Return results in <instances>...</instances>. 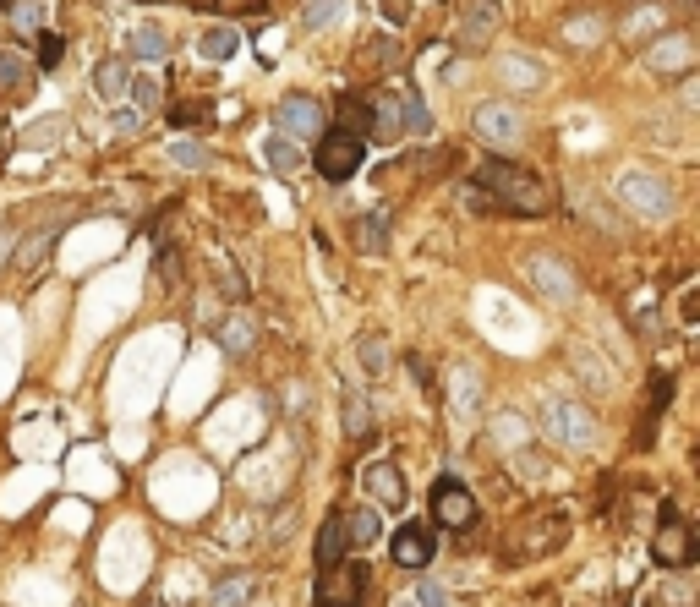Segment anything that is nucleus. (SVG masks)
Here are the masks:
<instances>
[{
    "instance_id": "f257e3e1",
    "label": "nucleus",
    "mask_w": 700,
    "mask_h": 607,
    "mask_svg": "<svg viewBox=\"0 0 700 607\" xmlns=\"http://www.w3.org/2000/svg\"><path fill=\"white\" fill-rule=\"evenodd\" d=\"M476 186H482V192L504 208V214L542 219L547 208H553V192H547L542 175L515 165V159H504V154H493V159H482V165H476Z\"/></svg>"
},
{
    "instance_id": "f03ea898",
    "label": "nucleus",
    "mask_w": 700,
    "mask_h": 607,
    "mask_svg": "<svg viewBox=\"0 0 700 607\" xmlns=\"http://www.w3.org/2000/svg\"><path fill=\"white\" fill-rule=\"evenodd\" d=\"M312 165H318L323 181H350L361 165H367V137L361 132H345V126H334V132H318V154H312Z\"/></svg>"
},
{
    "instance_id": "7ed1b4c3",
    "label": "nucleus",
    "mask_w": 700,
    "mask_h": 607,
    "mask_svg": "<svg viewBox=\"0 0 700 607\" xmlns=\"http://www.w3.org/2000/svg\"><path fill=\"white\" fill-rule=\"evenodd\" d=\"M542 427H547V438L564 443V449H586V443L597 438V416H591L580 400H547Z\"/></svg>"
},
{
    "instance_id": "20e7f679",
    "label": "nucleus",
    "mask_w": 700,
    "mask_h": 607,
    "mask_svg": "<svg viewBox=\"0 0 700 607\" xmlns=\"http://www.w3.org/2000/svg\"><path fill=\"white\" fill-rule=\"evenodd\" d=\"M471 126H476V137H482L487 148H515L520 137H525V115L515 110V104H504V99H493V104H476V115H471Z\"/></svg>"
},
{
    "instance_id": "39448f33",
    "label": "nucleus",
    "mask_w": 700,
    "mask_h": 607,
    "mask_svg": "<svg viewBox=\"0 0 700 607\" xmlns=\"http://www.w3.org/2000/svg\"><path fill=\"white\" fill-rule=\"evenodd\" d=\"M618 203H629L640 219H668V208H673V192L657 181V175H646V170H629L624 181H618Z\"/></svg>"
},
{
    "instance_id": "423d86ee",
    "label": "nucleus",
    "mask_w": 700,
    "mask_h": 607,
    "mask_svg": "<svg viewBox=\"0 0 700 607\" xmlns=\"http://www.w3.org/2000/svg\"><path fill=\"white\" fill-rule=\"evenodd\" d=\"M361 597H367V569H361V564L340 558V564L323 569V580H318V607H356Z\"/></svg>"
},
{
    "instance_id": "0eeeda50",
    "label": "nucleus",
    "mask_w": 700,
    "mask_h": 607,
    "mask_svg": "<svg viewBox=\"0 0 700 607\" xmlns=\"http://www.w3.org/2000/svg\"><path fill=\"white\" fill-rule=\"evenodd\" d=\"M274 132L290 137V143H307V137H318V132H323V104L307 99V93H290V99H279Z\"/></svg>"
},
{
    "instance_id": "6e6552de",
    "label": "nucleus",
    "mask_w": 700,
    "mask_h": 607,
    "mask_svg": "<svg viewBox=\"0 0 700 607\" xmlns=\"http://www.w3.org/2000/svg\"><path fill=\"white\" fill-rule=\"evenodd\" d=\"M433 520L449 525V531H465V525H476V498L465 493L454 476H438V487H433Z\"/></svg>"
},
{
    "instance_id": "1a4fd4ad",
    "label": "nucleus",
    "mask_w": 700,
    "mask_h": 607,
    "mask_svg": "<svg viewBox=\"0 0 700 607\" xmlns=\"http://www.w3.org/2000/svg\"><path fill=\"white\" fill-rule=\"evenodd\" d=\"M394 564L400 569H427L433 564V525H422V520L394 525Z\"/></svg>"
},
{
    "instance_id": "9d476101",
    "label": "nucleus",
    "mask_w": 700,
    "mask_h": 607,
    "mask_svg": "<svg viewBox=\"0 0 700 607\" xmlns=\"http://www.w3.org/2000/svg\"><path fill=\"white\" fill-rule=\"evenodd\" d=\"M651 553H657V564H668V569H690V558H695L690 525H679V520L657 525V542H651Z\"/></svg>"
},
{
    "instance_id": "9b49d317",
    "label": "nucleus",
    "mask_w": 700,
    "mask_h": 607,
    "mask_svg": "<svg viewBox=\"0 0 700 607\" xmlns=\"http://www.w3.org/2000/svg\"><path fill=\"white\" fill-rule=\"evenodd\" d=\"M525 274H531V285L542 290L553 307H564V301L575 296V279H569V268L558 263V258H531V268H525Z\"/></svg>"
},
{
    "instance_id": "f8f14e48",
    "label": "nucleus",
    "mask_w": 700,
    "mask_h": 607,
    "mask_svg": "<svg viewBox=\"0 0 700 607\" xmlns=\"http://www.w3.org/2000/svg\"><path fill=\"white\" fill-rule=\"evenodd\" d=\"M367 493H372V504H383V509H400L405 504V476H400V465L394 460H378V465H367Z\"/></svg>"
},
{
    "instance_id": "ddd939ff",
    "label": "nucleus",
    "mask_w": 700,
    "mask_h": 607,
    "mask_svg": "<svg viewBox=\"0 0 700 607\" xmlns=\"http://www.w3.org/2000/svg\"><path fill=\"white\" fill-rule=\"evenodd\" d=\"M0 93L11 104H22L33 93V61H22L17 50H0Z\"/></svg>"
},
{
    "instance_id": "4468645a",
    "label": "nucleus",
    "mask_w": 700,
    "mask_h": 607,
    "mask_svg": "<svg viewBox=\"0 0 700 607\" xmlns=\"http://www.w3.org/2000/svg\"><path fill=\"white\" fill-rule=\"evenodd\" d=\"M126 83H132V61H121V55L93 66V93H99L104 104H121L126 99Z\"/></svg>"
},
{
    "instance_id": "2eb2a0df",
    "label": "nucleus",
    "mask_w": 700,
    "mask_h": 607,
    "mask_svg": "<svg viewBox=\"0 0 700 607\" xmlns=\"http://www.w3.org/2000/svg\"><path fill=\"white\" fill-rule=\"evenodd\" d=\"M126 44H132V61H165L170 55V33L159 28V22H137V28L126 33Z\"/></svg>"
},
{
    "instance_id": "dca6fc26",
    "label": "nucleus",
    "mask_w": 700,
    "mask_h": 607,
    "mask_svg": "<svg viewBox=\"0 0 700 607\" xmlns=\"http://www.w3.org/2000/svg\"><path fill=\"white\" fill-rule=\"evenodd\" d=\"M219 345H225L230 356H247V350L258 345V318H252V312H230V318L219 323Z\"/></svg>"
},
{
    "instance_id": "f3484780",
    "label": "nucleus",
    "mask_w": 700,
    "mask_h": 607,
    "mask_svg": "<svg viewBox=\"0 0 700 607\" xmlns=\"http://www.w3.org/2000/svg\"><path fill=\"white\" fill-rule=\"evenodd\" d=\"M340 531H345V542L350 547H372L383 536V525H378V515H372V509H340Z\"/></svg>"
},
{
    "instance_id": "a211bd4d",
    "label": "nucleus",
    "mask_w": 700,
    "mask_h": 607,
    "mask_svg": "<svg viewBox=\"0 0 700 607\" xmlns=\"http://www.w3.org/2000/svg\"><path fill=\"white\" fill-rule=\"evenodd\" d=\"M345 433H350V443H372V405L356 389L345 394Z\"/></svg>"
},
{
    "instance_id": "6ab92c4d",
    "label": "nucleus",
    "mask_w": 700,
    "mask_h": 607,
    "mask_svg": "<svg viewBox=\"0 0 700 607\" xmlns=\"http://www.w3.org/2000/svg\"><path fill=\"white\" fill-rule=\"evenodd\" d=\"M236 44H241V33L230 28V22H219V28H208L203 39H197V55H203V61H230Z\"/></svg>"
},
{
    "instance_id": "aec40b11",
    "label": "nucleus",
    "mask_w": 700,
    "mask_h": 607,
    "mask_svg": "<svg viewBox=\"0 0 700 607\" xmlns=\"http://www.w3.org/2000/svg\"><path fill=\"white\" fill-rule=\"evenodd\" d=\"M252 591H258V580H252V575H230V580H219V586H214L208 607H247Z\"/></svg>"
},
{
    "instance_id": "412c9836",
    "label": "nucleus",
    "mask_w": 700,
    "mask_h": 607,
    "mask_svg": "<svg viewBox=\"0 0 700 607\" xmlns=\"http://www.w3.org/2000/svg\"><path fill=\"white\" fill-rule=\"evenodd\" d=\"M340 558H345V531H340V515H329L323 520V536H318V569L340 564Z\"/></svg>"
},
{
    "instance_id": "4be33fe9",
    "label": "nucleus",
    "mask_w": 700,
    "mask_h": 607,
    "mask_svg": "<svg viewBox=\"0 0 700 607\" xmlns=\"http://www.w3.org/2000/svg\"><path fill=\"white\" fill-rule=\"evenodd\" d=\"M263 159H268V165H274V170H301V154H296V148H290V137H263Z\"/></svg>"
},
{
    "instance_id": "5701e85b",
    "label": "nucleus",
    "mask_w": 700,
    "mask_h": 607,
    "mask_svg": "<svg viewBox=\"0 0 700 607\" xmlns=\"http://www.w3.org/2000/svg\"><path fill=\"white\" fill-rule=\"evenodd\" d=\"M356 356H361V367H367L372 378H383V372H389V345H383V334H367V340L356 345Z\"/></svg>"
},
{
    "instance_id": "b1692460",
    "label": "nucleus",
    "mask_w": 700,
    "mask_h": 607,
    "mask_svg": "<svg viewBox=\"0 0 700 607\" xmlns=\"http://www.w3.org/2000/svg\"><path fill=\"white\" fill-rule=\"evenodd\" d=\"M400 110H405V132H427V126H433V121H427L422 93H416V88H405V83H400Z\"/></svg>"
},
{
    "instance_id": "393cba45",
    "label": "nucleus",
    "mask_w": 700,
    "mask_h": 607,
    "mask_svg": "<svg viewBox=\"0 0 700 607\" xmlns=\"http://www.w3.org/2000/svg\"><path fill=\"white\" fill-rule=\"evenodd\" d=\"M498 28V6H493V0H487V6H471V17H465V28H460V39L465 44H471L476 39V33H482V39H487V33H493Z\"/></svg>"
},
{
    "instance_id": "a878e982",
    "label": "nucleus",
    "mask_w": 700,
    "mask_h": 607,
    "mask_svg": "<svg viewBox=\"0 0 700 607\" xmlns=\"http://www.w3.org/2000/svg\"><path fill=\"white\" fill-rule=\"evenodd\" d=\"M61 55H66L61 33H39V39H33V66H44V72H50V66H61Z\"/></svg>"
},
{
    "instance_id": "bb28decb",
    "label": "nucleus",
    "mask_w": 700,
    "mask_h": 607,
    "mask_svg": "<svg viewBox=\"0 0 700 607\" xmlns=\"http://www.w3.org/2000/svg\"><path fill=\"white\" fill-rule=\"evenodd\" d=\"M170 154H175V165H181V170H208V165H214V154H208L203 143H175Z\"/></svg>"
},
{
    "instance_id": "cd10ccee",
    "label": "nucleus",
    "mask_w": 700,
    "mask_h": 607,
    "mask_svg": "<svg viewBox=\"0 0 700 607\" xmlns=\"http://www.w3.org/2000/svg\"><path fill=\"white\" fill-rule=\"evenodd\" d=\"M126 93H132V99H137V110H154V104H159V77H132V83H126Z\"/></svg>"
},
{
    "instance_id": "c85d7f7f",
    "label": "nucleus",
    "mask_w": 700,
    "mask_h": 607,
    "mask_svg": "<svg viewBox=\"0 0 700 607\" xmlns=\"http://www.w3.org/2000/svg\"><path fill=\"white\" fill-rule=\"evenodd\" d=\"M454 405H460V411L476 405V372L471 367H454Z\"/></svg>"
},
{
    "instance_id": "c756f323",
    "label": "nucleus",
    "mask_w": 700,
    "mask_h": 607,
    "mask_svg": "<svg viewBox=\"0 0 700 607\" xmlns=\"http://www.w3.org/2000/svg\"><path fill=\"white\" fill-rule=\"evenodd\" d=\"M493 433H498V443H504V449H520V443H525V422H520V416H498Z\"/></svg>"
},
{
    "instance_id": "7c9ffc66",
    "label": "nucleus",
    "mask_w": 700,
    "mask_h": 607,
    "mask_svg": "<svg viewBox=\"0 0 700 607\" xmlns=\"http://www.w3.org/2000/svg\"><path fill=\"white\" fill-rule=\"evenodd\" d=\"M340 6H345V0H312L307 28H323V22H334V17H340Z\"/></svg>"
},
{
    "instance_id": "2f4dec72",
    "label": "nucleus",
    "mask_w": 700,
    "mask_h": 607,
    "mask_svg": "<svg viewBox=\"0 0 700 607\" xmlns=\"http://www.w3.org/2000/svg\"><path fill=\"white\" fill-rule=\"evenodd\" d=\"M214 115V104H181V110H170L175 126H192V121H208Z\"/></svg>"
},
{
    "instance_id": "473e14b6",
    "label": "nucleus",
    "mask_w": 700,
    "mask_h": 607,
    "mask_svg": "<svg viewBox=\"0 0 700 607\" xmlns=\"http://www.w3.org/2000/svg\"><path fill=\"white\" fill-rule=\"evenodd\" d=\"M411 602H416V607H449V597H443V586H433V580H422Z\"/></svg>"
},
{
    "instance_id": "72a5a7b5",
    "label": "nucleus",
    "mask_w": 700,
    "mask_h": 607,
    "mask_svg": "<svg viewBox=\"0 0 700 607\" xmlns=\"http://www.w3.org/2000/svg\"><path fill=\"white\" fill-rule=\"evenodd\" d=\"M44 252H50V236H33L28 247L17 252V263H22V268H39V258H44Z\"/></svg>"
},
{
    "instance_id": "f704fd0d",
    "label": "nucleus",
    "mask_w": 700,
    "mask_h": 607,
    "mask_svg": "<svg viewBox=\"0 0 700 607\" xmlns=\"http://www.w3.org/2000/svg\"><path fill=\"white\" fill-rule=\"evenodd\" d=\"M175 279H181V258L170 247H159V285H175Z\"/></svg>"
},
{
    "instance_id": "c9c22d12",
    "label": "nucleus",
    "mask_w": 700,
    "mask_h": 607,
    "mask_svg": "<svg viewBox=\"0 0 700 607\" xmlns=\"http://www.w3.org/2000/svg\"><path fill=\"white\" fill-rule=\"evenodd\" d=\"M361 247H372V252L383 247V225H378V214H367V219H361Z\"/></svg>"
},
{
    "instance_id": "e433bc0d",
    "label": "nucleus",
    "mask_w": 700,
    "mask_h": 607,
    "mask_svg": "<svg viewBox=\"0 0 700 607\" xmlns=\"http://www.w3.org/2000/svg\"><path fill=\"white\" fill-rule=\"evenodd\" d=\"M55 132H61V121H39V126H33V137H28V148H50Z\"/></svg>"
},
{
    "instance_id": "4c0bfd02",
    "label": "nucleus",
    "mask_w": 700,
    "mask_h": 607,
    "mask_svg": "<svg viewBox=\"0 0 700 607\" xmlns=\"http://www.w3.org/2000/svg\"><path fill=\"white\" fill-rule=\"evenodd\" d=\"M17 28H39V0H17Z\"/></svg>"
},
{
    "instance_id": "58836bf2",
    "label": "nucleus",
    "mask_w": 700,
    "mask_h": 607,
    "mask_svg": "<svg viewBox=\"0 0 700 607\" xmlns=\"http://www.w3.org/2000/svg\"><path fill=\"white\" fill-rule=\"evenodd\" d=\"M137 126H143V110H115V132H137Z\"/></svg>"
},
{
    "instance_id": "ea45409f",
    "label": "nucleus",
    "mask_w": 700,
    "mask_h": 607,
    "mask_svg": "<svg viewBox=\"0 0 700 607\" xmlns=\"http://www.w3.org/2000/svg\"><path fill=\"white\" fill-rule=\"evenodd\" d=\"M668 394H673V378H668V372H662V378H651V400L668 405Z\"/></svg>"
},
{
    "instance_id": "a19ab883",
    "label": "nucleus",
    "mask_w": 700,
    "mask_h": 607,
    "mask_svg": "<svg viewBox=\"0 0 700 607\" xmlns=\"http://www.w3.org/2000/svg\"><path fill=\"white\" fill-rule=\"evenodd\" d=\"M383 17H389V22H405V17H411V6H405V0H383Z\"/></svg>"
},
{
    "instance_id": "79ce46f5",
    "label": "nucleus",
    "mask_w": 700,
    "mask_h": 607,
    "mask_svg": "<svg viewBox=\"0 0 700 607\" xmlns=\"http://www.w3.org/2000/svg\"><path fill=\"white\" fill-rule=\"evenodd\" d=\"M6 258H11V241H6V236H0V263H6Z\"/></svg>"
},
{
    "instance_id": "37998d69",
    "label": "nucleus",
    "mask_w": 700,
    "mask_h": 607,
    "mask_svg": "<svg viewBox=\"0 0 700 607\" xmlns=\"http://www.w3.org/2000/svg\"><path fill=\"white\" fill-rule=\"evenodd\" d=\"M394 607H416V602H411V597H405V602H394Z\"/></svg>"
},
{
    "instance_id": "c03bdc74",
    "label": "nucleus",
    "mask_w": 700,
    "mask_h": 607,
    "mask_svg": "<svg viewBox=\"0 0 700 607\" xmlns=\"http://www.w3.org/2000/svg\"><path fill=\"white\" fill-rule=\"evenodd\" d=\"M0 6H17V0H0Z\"/></svg>"
}]
</instances>
